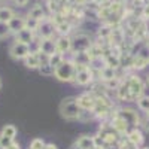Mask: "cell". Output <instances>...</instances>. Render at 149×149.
<instances>
[{
    "instance_id": "34",
    "label": "cell",
    "mask_w": 149,
    "mask_h": 149,
    "mask_svg": "<svg viewBox=\"0 0 149 149\" xmlns=\"http://www.w3.org/2000/svg\"><path fill=\"white\" fill-rule=\"evenodd\" d=\"M45 149H58V148H57V145H54V143H46V145H45Z\"/></svg>"
},
{
    "instance_id": "16",
    "label": "cell",
    "mask_w": 149,
    "mask_h": 149,
    "mask_svg": "<svg viewBox=\"0 0 149 149\" xmlns=\"http://www.w3.org/2000/svg\"><path fill=\"white\" fill-rule=\"evenodd\" d=\"M125 137L133 143V145H136V146H140L142 143H143V133L139 130V127H136V128H130L128 130V133L125 134Z\"/></svg>"
},
{
    "instance_id": "20",
    "label": "cell",
    "mask_w": 149,
    "mask_h": 149,
    "mask_svg": "<svg viewBox=\"0 0 149 149\" xmlns=\"http://www.w3.org/2000/svg\"><path fill=\"white\" fill-rule=\"evenodd\" d=\"M74 143L82 149H93L94 148V136L84 134V136H81V137H78V140Z\"/></svg>"
},
{
    "instance_id": "5",
    "label": "cell",
    "mask_w": 149,
    "mask_h": 149,
    "mask_svg": "<svg viewBox=\"0 0 149 149\" xmlns=\"http://www.w3.org/2000/svg\"><path fill=\"white\" fill-rule=\"evenodd\" d=\"M94 82V73L90 66H76V74H74L73 84L78 86H90Z\"/></svg>"
},
{
    "instance_id": "14",
    "label": "cell",
    "mask_w": 149,
    "mask_h": 149,
    "mask_svg": "<svg viewBox=\"0 0 149 149\" xmlns=\"http://www.w3.org/2000/svg\"><path fill=\"white\" fill-rule=\"evenodd\" d=\"M34 39H36V31L29 30V29H24V30H21L19 33L15 34V40L17 42H22L26 45H30L31 42H34Z\"/></svg>"
},
{
    "instance_id": "37",
    "label": "cell",
    "mask_w": 149,
    "mask_h": 149,
    "mask_svg": "<svg viewBox=\"0 0 149 149\" xmlns=\"http://www.w3.org/2000/svg\"><path fill=\"white\" fill-rule=\"evenodd\" d=\"M146 82H148V84H149V73H148V74H146Z\"/></svg>"
},
{
    "instance_id": "12",
    "label": "cell",
    "mask_w": 149,
    "mask_h": 149,
    "mask_svg": "<svg viewBox=\"0 0 149 149\" xmlns=\"http://www.w3.org/2000/svg\"><path fill=\"white\" fill-rule=\"evenodd\" d=\"M110 125L112 127H113L121 136H125L127 133H128V130H130V127H128V124L125 122V121H124L118 113H116V112H115V113L113 115H112L110 116Z\"/></svg>"
},
{
    "instance_id": "41",
    "label": "cell",
    "mask_w": 149,
    "mask_h": 149,
    "mask_svg": "<svg viewBox=\"0 0 149 149\" xmlns=\"http://www.w3.org/2000/svg\"><path fill=\"white\" fill-rule=\"evenodd\" d=\"M143 149H149V148H143Z\"/></svg>"
},
{
    "instance_id": "39",
    "label": "cell",
    "mask_w": 149,
    "mask_h": 149,
    "mask_svg": "<svg viewBox=\"0 0 149 149\" xmlns=\"http://www.w3.org/2000/svg\"><path fill=\"white\" fill-rule=\"evenodd\" d=\"M146 116H149V110H148V112H146Z\"/></svg>"
},
{
    "instance_id": "31",
    "label": "cell",
    "mask_w": 149,
    "mask_h": 149,
    "mask_svg": "<svg viewBox=\"0 0 149 149\" xmlns=\"http://www.w3.org/2000/svg\"><path fill=\"white\" fill-rule=\"evenodd\" d=\"M10 34V30H9V26L6 22H0V40L6 39V37H9Z\"/></svg>"
},
{
    "instance_id": "24",
    "label": "cell",
    "mask_w": 149,
    "mask_h": 149,
    "mask_svg": "<svg viewBox=\"0 0 149 149\" xmlns=\"http://www.w3.org/2000/svg\"><path fill=\"white\" fill-rule=\"evenodd\" d=\"M0 134H2V136H6V137H9V139H14V140H15L17 134H18V128L14 125V124H8V125H5V127L2 128Z\"/></svg>"
},
{
    "instance_id": "40",
    "label": "cell",
    "mask_w": 149,
    "mask_h": 149,
    "mask_svg": "<svg viewBox=\"0 0 149 149\" xmlns=\"http://www.w3.org/2000/svg\"><path fill=\"white\" fill-rule=\"evenodd\" d=\"M78 2H85V0H78Z\"/></svg>"
},
{
    "instance_id": "32",
    "label": "cell",
    "mask_w": 149,
    "mask_h": 149,
    "mask_svg": "<svg viewBox=\"0 0 149 149\" xmlns=\"http://www.w3.org/2000/svg\"><path fill=\"white\" fill-rule=\"evenodd\" d=\"M18 8H24V6H27V3H29V0H12Z\"/></svg>"
},
{
    "instance_id": "9",
    "label": "cell",
    "mask_w": 149,
    "mask_h": 149,
    "mask_svg": "<svg viewBox=\"0 0 149 149\" xmlns=\"http://www.w3.org/2000/svg\"><path fill=\"white\" fill-rule=\"evenodd\" d=\"M9 55L14 58V60H21L24 61L29 55H30V46L22 43V42H17L14 40L9 46Z\"/></svg>"
},
{
    "instance_id": "13",
    "label": "cell",
    "mask_w": 149,
    "mask_h": 149,
    "mask_svg": "<svg viewBox=\"0 0 149 149\" xmlns=\"http://www.w3.org/2000/svg\"><path fill=\"white\" fill-rule=\"evenodd\" d=\"M8 26H9L10 34H17V33H19L21 30L26 29V18H24L22 15L15 14L14 18H12V19L8 22Z\"/></svg>"
},
{
    "instance_id": "6",
    "label": "cell",
    "mask_w": 149,
    "mask_h": 149,
    "mask_svg": "<svg viewBox=\"0 0 149 149\" xmlns=\"http://www.w3.org/2000/svg\"><path fill=\"white\" fill-rule=\"evenodd\" d=\"M98 136H102V137L104 139L106 145H118V142L121 140L122 136L110 125L109 124H103V125H100V130H98Z\"/></svg>"
},
{
    "instance_id": "26",
    "label": "cell",
    "mask_w": 149,
    "mask_h": 149,
    "mask_svg": "<svg viewBox=\"0 0 149 149\" xmlns=\"http://www.w3.org/2000/svg\"><path fill=\"white\" fill-rule=\"evenodd\" d=\"M136 103H137V106H139L140 110H143V112H148L149 110V97L148 95L139 97L137 100H136Z\"/></svg>"
},
{
    "instance_id": "1",
    "label": "cell",
    "mask_w": 149,
    "mask_h": 149,
    "mask_svg": "<svg viewBox=\"0 0 149 149\" xmlns=\"http://www.w3.org/2000/svg\"><path fill=\"white\" fill-rule=\"evenodd\" d=\"M60 115L67 121H79L82 110L76 103V97H66L60 103Z\"/></svg>"
},
{
    "instance_id": "8",
    "label": "cell",
    "mask_w": 149,
    "mask_h": 149,
    "mask_svg": "<svg viewBox=\"0 0 149 149\" xmlns=\"http://www.w3.org/2000/svg\"><path fill=\"white\" fill-rule=\"evenodd\" d=\"M36 33L39 34L40 39H54V34L57 33L54 21L51 18H43L42 21H39V27Z\"/></svg>"
},
{
    "instance_id": "33",
    "label": "cell",
    "mask_w": 149,
    "mask_h": 149,
    "mask_svg": "<svg viewBox=\"0 0 149 149\" xmlns=\"http://www.w3.org/2000/svg\"><path fill=\"white\" fill-rule=\"evenodd\" d=\"M142 125H143V128H145L146 131H149V116H146V119L143 121V124H142Z\"/></svg>"
},
{
    "instance_id": "15",
    "label": "cell",
    "mask_w": 149,
    "mask_h": 149,
    "mask_svg": "<svg viewBox=\"0 0 149 149\" xmlns=\"http://www.w3.org/2000/svg\"><path fill=\"white\" fill-rule=\"evenodd\" d=\"M70 60L73 61L76 66H90L91 63V55L86 52H72V57Z\"/></svg>"
},
{
    "instance_id": "38",
    "label": "cell",
    "mask_w": 149,
    "mask_h": 149,
    "mask_svg": "<svg viewBox=\"0 0 149 149\" xmlns=\"http://www.w3.org/2000/svg\"><path fill=\"white\" fill-rule=\"evenodd\" d=\"M0 88H2V79H0Z\"/></svg>"
},
{
    "instance_id": "25",
    "label": "cell",
    "mask_w": 149,
    "mask_h": 149,
    "mask_svg": "<svg viewBox=\"0 0 149 149\" xmlns=\"http://www.w3.org/2000/svg\"><path fill=\"white\" fill-rule=\"evenodd\" d=\"M64 58H66V55L60 54V52H54V54L49 55V66H52V67L55 69L57 66H60L61 63H63Z\"/></svg>"
},
{
    "instance_id": "17",
    "label": "cell",
    "mask_w": 149,
    "mask_h": 149,
    "mask_svg": "<svg viewBox=\"0 0 149 149\" xmlns=\"http://www.w3.org/2000/svg\"><path fill=\"white\" fill-rule=\"evenodd\" d=\"M24 66L30 70H39L40 67V61H39V55L37 52H30V55L24 60Z\"/></svg>"
},
{
    "instance_id": "29",
    "label": "cell",
    "mask_w": 149,
    "mask_h": 149,
    "mask_svg": "<svg viewBox=\"0 0 149 149\" xmlns=\"http://www.w3.org/2000/svg\"><path fill=\"white\" fill-rule=\"evenodd\" d=\"M39 73L42 76H54V67L49 64H43L39 67Z\"/></svg>"
},
{
    "instance_id": "7",
    "label": "cell",
    "mask_w": 149,
    "mask_h": 149,
    "mask_svg": "<svg viewBox=\"0 0 149 149\" xmlns=\"http://www.w3.org/2000/svg\"><path fill=\"white\" fill-rule=\"evenodd\" d=\"M115 112L128 124L130 128L139 127V124H140V116H139V113H137V112H136L134 109H131V107H119V109H116Z\"/></svg>"
},
{
    "instance_id": "2",
    "label": "cell",
    "mask_w": 149,
    "mask_h": 149,
    "mask_svg": "<svg viewBox=\"0 0 149 149\" xmlns=\"http://www.w3.org/2000/svg\"><path fill=\"white\" fill-rule=\"evenodd\" d=\"M76 74V64L70 58H64L60 66L54 69V78L60 82H73Z\"/></svg>"
},
{
    "instance_id": "36",
    "label": "cell",
    "mask_w": 149,
    "mask_h": 149,
    "mask_svg": "<svg viewBox=\"0 0 149 149\" xmlns=\"http://www.w3.org/2000/svg\"><path fill=\"white\" fill-rule=\"evenodd\" d=\"M70 149H82V148H79V146H78V145H76V143H74V145H73V146H72V148H70Z\"/></svg>"
},
{
    "instance_id": "22",
    "label": "cell",
    "mask_w": 149,
    "mask_h": 149,
    "mask_svg": "<svg viewBox=\"0 0 149 149\" xmlns=\"http://www.w3.org/2000/svg\"><path fill=\"white\" fill-rule=\"evenodd\" d=\"M15 12L14 9H10L8 6H0V22H9L12 18H14Z\"/></svg>"
},
{
    "instance_id": "19",
    "label": "cell",
    "mask_w": 149,
    "mask_h": 149,
    "mask_svg": "<svg viewBox=\"0 0 149 149\" xmlns=\"http://www.w3.org/2000/svg\"><path fill=\"white\" fill-rule=\"evenodd\" d=\"M115 78H118L116 69L110 67V66H104L102 69V72H100V81L107 82V81H112V79H115Z\"/></svg>"
},
{
    "instance_id": "35",
    "label": "cell",
    "mask_w": 149,
    "mask_h": 149,
    "mask_svg": "<svg viewBox=\"0 0 149 149\" xmlns=\"http://www.w3.org/2000/svg\"><path fill=\"white\" fill-rule=\"evenodd\" d=\"M8 149H21V146H19V143H17V142H15L14 145H12L10 148H8Z\"/></svg>"
},
{
    "instance_id": "3",
    "label": "cell",
    "mask_w": 149,
    "mask_h": 149,
    "mask_svg": "<svg viewBox=\"0 0 149 149\" xmlns=\"http://www.w3.org/2000/svg\"><path fill=\"white\" fill-rule=\"evenodd\" d=\"M127 85V90H128V95H130V102H134L137 100L139 97L143 95V91H145V84L143 81L137 76V74H130L124 79Z\"/></svg>"
},
{
    "instance_id": "23",
    "label": "cell",
    "mask_w": 149,
    "mask_h": 149,
    "mask_svg": "<svg viewBox=\"0 0 149 149\" xmlns=\"http://www.w3.org/2000/svg\"><path fill=\"white\" fill-rule=\"evenodd\" d=\"M55 29H57V33H58L60 36H70V31H72L73 26L66 19V21H63V22L57 24Z\"/></svg>"
},
{
    "instance_id": "11",
    "label": "cell",
    "mask_w": 149,
    "mask_h": 149,
    "mask_svg": "<svg viewBox=\"0 0 149 149\" xmlns=\"http://www.w3.org/2000/svg\"><path fill=\"white\" fill-rule=\"evenodd\" d=\"M55 48H57V52L63 54V55L72 52V39H70V36H58V37H55Z\"/></svg>"
},
{
    "instance_id": "18",
    "label": "cell",
    "mask_w": 149,
    "mask_h": 149,
    "mask_svg": "<svg viewBox=\"0 0 149 149\" xmlns=\"http://www.w3.org/2000/svg\"><path fill=\"white\" fill-rule=\"evenodd\" d=\"M40 52H45L48 55L57 52L55 39H40Z\"/></svg>"
},
{
    "instance_id": "28",
    "label": "cell",
    "mask_w": 149,
    "mask_h": 149,
    "mask_svg": "<svg viewBox=\"0 0 149 149\" xmlns=\"http://www.w3.org/2000/svg\"><path fill=\"white\" fill-rule=\"evenodd\" d=\"M14 143H15L14 139H9V137H6V136L0 134V149H8V148H10Z\"/></svg>"
},
{
    "instance_id": "10",
    "label": "cell",
    "mask_w": 149,
    "mask_h": 149,
    "mask_svg": "<svg viewBox=\"0 0 149 149\" xmlns=\"http://www.w3.org/2000/svg\"><path fill=\"white\" fill-rule=\"evenodd\" d=\"M76 103L81 107V110H86V112H93L94 106H95V95L91 91H84L76 97Z\"/></svg>"
},
{
    "instance_id": "21",
    "label": "cell",
    "mask_w": 149,
    "mask_h": 149,
    "mask_svg": "<svg viewBox=\"0 0 149 149\" xmlns=\"http://www.w3.org/2000/svg\"><path fill=\"white\" fill-rule=\"evenodd\" d=\"M27 17L34 18V19H37V21H42L43 18H46V17H45V10H43V8H42L40 5L31 6L30 10H29V14H27Z\"/></svg>"
},
{
    "instance_id": "30",
    "label": "cell",
    "mask_w": 149,
    "mask_h": 149,
    "mask_svg": "<svg viewBox=\"0 0 149 149\" xmlns=\"http://www.w3.org/2000/svg\"><path fill=\"white\" fill-rule=\"evenodd\" d=\"M37 27H39V21L34 19V18H30V17H26V29L36 31Z\"/></svg>"
},
{
    "instance_id": "4",
    "label": "cell",
    "mask_w": 149,
    "mask_h": 149,
    "mask_svg": "<svg viewBox=\"0 0 149 149\" xmlns=\"http://www.w3.org/2000/svg\"><path fill=\"white\" fill-rule=\"evenodd\" d=\"M72 52H86L94 45V40L86 33H76L72 37Z\"/></svg>"
},
{
    "instance_id": "27",
    "label": "cell",
    "mask_w": 149,
    "mask_h": 149,
    "mask_svg": "<svg viewBox=\"0 0 149 149\" xmlns=\"http://www.w3.org/2000/svg\"><path fill=\"white\" fill-rule=\"evenodd\" d=\"M45 140L43 139H40V137H36V139H33L31 142H30V146H29V149H45Z\"/></svg>"
}]
</instances>
